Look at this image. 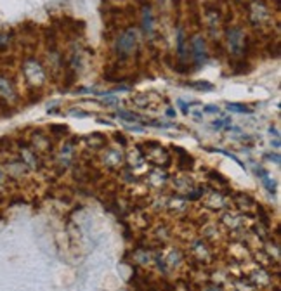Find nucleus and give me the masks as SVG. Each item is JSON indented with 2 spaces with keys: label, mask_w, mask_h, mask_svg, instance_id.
I'll list each match as a JSON object with an SVG mask.
<instances>
[{
  "label": "nucleus",
  "mask_w": 281,
  "mask_h": 291,
  "mask_svg": "<svg viewBox=\"0 0 281 291\" xmlns=\"http://www.w3.org/2000/svg\"><path fill=\"white\" fill-rule=\"evenodd\" d=\"M115 139H117V142H120L122 146H127V139H125L122 134H115Z\"/></svg>",
  "instance_id": "obj_10"
},
{
  "label": "nucleus",
  "mask_w": 281,
  "mask_h": 291,
  "mask_svg": "<svg viewBox=\"0 0 281 291\" xmlns=\"http://www.w3.org/2000/svg\"><path fill=\"white\" fill-rule=\"evenodd\" d=\"M134 44H136V33L134 31H127V33L122 35L120 40H118V54L122 56V59L127 58L129 52L134 49Z\"/></svg>",
  "instance_id": "obj_1"
},
{
  "label": "nucleus",
  "mask_w": 281,
  "mask_h": 291,
  "mask_svg": "<svg viewBox=\"0 0 281 291\" xmlns=\"http://www.w3.org/2000/svg\"><path fill=\"white\" fill-rule=\"evenodd\" d=\"M172 149H174L175 153L181 156L177 160V168H179V170H181V172H189L193 167H195V158H193L191 154L188 153V151H184L182 147H175V146L172 147Z\"/></svg>",
  "instance_id": "obj_2"
},
{
  "label": "nucleus",
  "mask_w": 281,
  "mask_h": 291,
  "mask_svg": "<svg viewBox=\"0 0 281 291\" xmlns=\"http://www.w3.org/2000/svg\"><path fill=\"white\" fill-rule=\"evenodd\" d=\"M189 87H195V89H202V90H212L213 85L209 82H193V83H188Z\"/></svg>",
  "instance_id": "obj_7"
},
{
  "label": "nucleus",
  "mask_w": 281,
  "mask_h": 291,
  "mask_svg": "<svg viewBox=\"0 0 281 291\" xmlns=\"http://www.w3.org/2000/svg\"><path fill=\"white\" fill-rule=\"evenodd\" d=\"M205 111H207V113H217V111H219V108L209 106V108H205Z\"/></svg>",
  "instance_id": "obj_11"
},
{
  "label": "nucleus",
  "mask_w": 281,
  "mask_h": 291,
  "mask_svg": "<svg viewBox=\"0 0 281 291\" xmlns=\"http://www.w3.org/2000/svg\"><path fill=\"white\" fill-rule=\"evenodd\" d=\"M193 47H195V56H196V59H198V61H205L207 59V54H205V44H203V40L202 38H195V40H193Z\"/></svg>",
  "instance_id": "obj_3"
},
{
  "label": "nucleus",
  "mask_w": 281,
  "mask_h": 291,
  "mask_svg": "<svg viewBox=\"0 0 281 291\" xmlns=\"http://www.w3.org/2000/svg\"><path fill=\"white\" fill-rule=\"evenodd\" d=\"M138 2H139V3H144V2H146V0H138Z\"/></svg>",
  "instance_id": "obj_12"
},
{
  "label": "nucleus",
  "mask_w": 281,
  "mask_h": 291,
  "mask_svg": "<svg viewBox=\"0 0 281 291\" xmlns=\"http://www.w3.org/2000/svg\"><path fill=\"white\" fill-rule=\"evenodd\" d=\"M49 130H51V135H56V137H63V135H68V127L66 125H49Z\"/></svg>",
  "instance_id": "obj_5"
},
{
  "label": "nucleus",
  "mask_w": 281,
  "mask_h": 291,
  "mask_svg": "<svg viewBox=\"0 0 281 291\" xmlns=\"http://www.w3.org/2000/svg\"><path fill=\"white\" fill-rule=\"evenodd\" d=\"M7 42H9V35L0 33V51H5V49H7Z\"/></svg>",
  "instance_id": "obj_9"
},
{
  "label": "nucleus",
  "mask_w": 281,
  "mask_h": 291,
  "mask_svg": "<svg viewBox=\"0 0 281 291\" xmlns=\"http://www.w3.org/2000/svg\"><path fill=\"white\" fill-rule=\"evenodd\" d=\"M241 38V30L240 28H234V30L229 31V42H231V47H233V52H238V42Z\"/></svg>",
  "instance_id": "obj_4"
},
{
  "label": "nucleus",
  "mask_w": 281,
  "mask_h": 291,
  "mask_svg": "<svg viewBox=\"0 0 281 291\" xmlns=\"http://www.w3.org/2000/svg\"><path fill=\"white\" fill-rule=\"evenodd\" d=\"M227 110L236 111V113H250L252 110H248L247 106H240V104H227Z\"/></svg>",
  "instance_id": "obj_8"
},
{
  "label": "nucleus",
  "mask_w": 281,
  "mask_h": 291,
  "mask_svg": "<svg viewBox=\"0 0 281 291\" xmlns=\"http://www.w3.org/2000/svg\"><path fill=\"white\" fill-rule=\"evenodd\" d=\"M0 96H3V97L12 96V89H10L9 82H7L5 78H2V76H0Z\"/></svg>",
  "instance_id": "obj_6"
}]
</instances>
